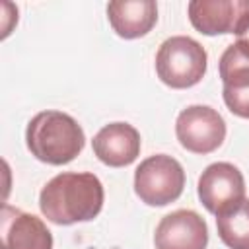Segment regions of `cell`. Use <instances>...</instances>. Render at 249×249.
I'll use <instances>...</instances> for the list:
<instances>
[{"label":"cell","instance_id":"obj_1","mask_svg":"<svg viewBox=\"0 0 249 249\" xmlns=\"http://www.w3.org/2000/svg\"><path fill=\"white\" fill-rule=\"evenodd\" d=\"M103 185L97 175L66 171L54 175L39 195L43 216L56 226L93 220L103 208Z\"/></svg>","mask_w":249,"mask_h":249},{"label":"cell","instance_id":"obj_2","mask_svg":"<svg viewBox=\"0 0 249 249\" xmlns=\"http://www.w3.org/2000/svg\"><path fill=\"white\" fill-rule=\"evenodd\" d=\"M25 144L31 156L43 163H70L86 144V134L78 121L62 111H41L25 128Z\"/></svg>","mask_w":249,"mask_h":249},{"label":"cell","instance_id":"obj_3","mask_svg":"<svg viewBox=\"0 0 249 249\" xmlns=\"http://www.w3.org/2000/svg\"><path fill=\"white\" fill-rule=\"evenodd\" d=\"M206 62L208 54L204 47L187 35L165 39L156 53L158 78L173 89L196 86L206 74Z\"/></svg>","mask_w":249,"mask_h":249},{"label":"cell","instance_id":"obj_4","mask_svg":"<svg viewBox=\"0 0 249 249\" xmlns=\"http://www.w3.org/2000/svg\"><path fill=\"white\" fill-rule=\"evenodd\" d=\"M183 187V165L167 154H156L142 160L134 171V193L148 206L175 202L181 196Z\"/></svg>","mask_w":249,"mask_h":249},{"label":"cell","instance_id":"obj_5","mask_svg":"<svg viewBox=\"0 0 249 249\" xmlns=\"http://www.w3.org/2000/svg\"><path fill=\"white\" fill-rule=\"evenodd\" d=\"M179 144L193 154H210L218 150L226 138V121L208 105H189L175 121Z\"/></svg>","mask_w":249,"mask_h":249},{"label":"cell","instance_id":"obj_6","mask_svg":"<svg viewBox=\"0 0 249 249\" xmlns=\"http://www.w3.org/2000/svg\"><path fill=\"white\" fill-rule=\"evenodd\" d=\"M196 191L202 206L218 214L245 198V179L233 163L216 161L202 171Z\"/></svg>","mask_w":249,"mask_h":249},{"label":"cell","instance_id":"obj_7","mask_svg":"<svg viewBox=\"0 0 249 249\" xmlns=\"http://www.w3.org/2000/svg\"><path fill=\"white\" fill-rule=\"evenodd\" d=\"M187 10L191 25L202 35L237 33L249 19V0H193Z\"/></svg>","mask_w":249,"mask_h":249},{"label":"cell","instance_id":"obj_8","mask_svg":"<svg viewBox=\"0 0 249 249\" xmlns=\"http://www.w3.org/2000/svg\"><path fill=\"white\" fill-rule=\"evenodd\" d=\"M0 249H53V233L35 214L4 204L0 214Z\"/></svg>","mask_w":249,"mask_h":249},{"label":"cell","instance_id":"obj_9","mask_svg":"<svg viewBox=\"0 0 249 249\" xmlns=\"http://www.w3.org/2000/svg\"><path fill=\"white\" fill-rule=\"evenodd\" d=\"M154 245L156 249H206V222L195 210H175L156 226Z\"/></svg>","mask_w":249,"mask_h":249},{"label":"cell","instance_id":"obj_10","mask_svg":"<svg viewBox=\"0 0 249 249\" xmlns=\"http://www.w3.org/2000/svg\"><path fill=\"white\" fill-rule=\"evenodd\" d=\"M218 68L226 107L233 115L249 119V53L239 43H231L222 53Z\"/></svg>","mask_w":249,"mask_h":249},{"label":"cell","instance_id":"obj_11","mask_svg":"<svg viewBox=\"0 0 249 249\" xmlns=\"http://www.w3.org/2000/svg\"><path fill=\"white\" fill-rule=\"evenodd\" d=\"M140 132L128 123H109L91 140L93 154L109 167L130 165L140 154Z\"/></svg>","mask_w":249,"mask_h":249},{"label":"cell","instance_id":"obj_12","mask_svg":"<svg viewBox=\"0 0 249 249\" xmlns=\"http://www.w3.org/2000/svg\"><path fill=\"white\" fill-rule=\"evenodd\" d=\"M107 18L113 31L123 39H138L152 31L158 21L154 0H121L107 4Z\"/></svg>","mask_w":249,"mask_h":249},{"label":"cell","instance_id":"obj_13","mask_svg":"<svg viewBox=\"0 0 249 249\" xmlns=\"http://www.w3.org/2000/svg\"><path fill=\"white\" fill-rule=\"evenodd\" d=\"M218 235L230 249H249V198L216 214Z\"/></svg>","mask_w":249,"mask_h":249},{"label":"cell","instance_id":"obj_14","mask_svg":"<svg viewBox=\"0 0 249 249\" xmlns=\"http://www.w3.org/2000/svg\"><path fill=\"white\" fill-rule=\"evenodd\" d=\"M235 35H237V41H235V43H239V45L249 53V19L241 25V29H239Z\"/></svg>","mask_w":249,"mask_h":249}]
</instances>
